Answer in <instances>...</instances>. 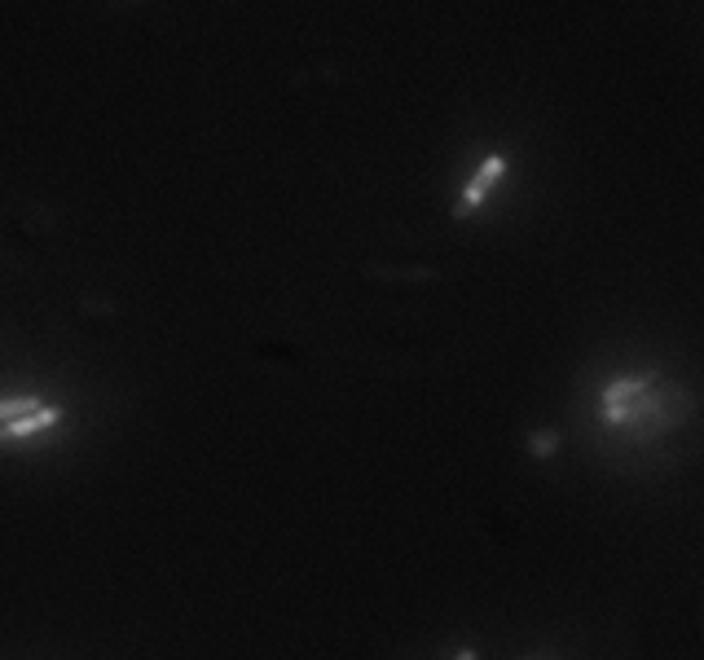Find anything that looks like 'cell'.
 Returning a JSON list of instances; mask_svg holds the SVG:
<instances>
[{"label": "cell", "instance_id": "4", "mask_svg": "<svg viewBox=\"0 0 704 660\" xmlns=\"http://www.w3.org/2000/svg\"><path fill=\"white\" fill-rule=\"evenodd\" d=\"M559 445H564V436H559L555 432V427H542V432H533V436H528V454H533V458H555L559 454Z\"/></svg>", "mask_w": 704, "mask_h": 660}, {"label": "cell", "instance_id": "6", "mask_svg": "<svg viewBox=\"0 0 704 660\" xmlns=\"http://www.w3.org/2000/svg\"><path fill=\"white\" fill-rule=\"evenodd\" d=\"M454 660H480V656H476V647H462V652H458Z\"/></svg>", "mask_w": 704, "mask_h": 660}, {"label": "cell", "instance_id": "3", "mask_svg": "<svg viewBox=\"0 0 704 660\" xmlns=\"http://www.w3.org/2000/svg\"><path fill=\"white\" fill-rule=\"evenodd\" d=\"M656 374H621V379H612L608 388H603V410L608 405H625V401H638L647 388H652Z\"/></svg>", "mask_w": 704, "mask_h": 660}, {"label": "cell", "instance_id": "2", "mask_svg": "<svg viewBox=\"0 0 704 660\" xmlns=\"http://www.w3.org/2000/svg\"><path fill=\"white\" fill-rule=\"evenodd\" d=\"M58 423H62L58 405H40L36 414H22V418H14V423L0 427V445H18V440L40 436V432H49V427H58Z\"/></svg>", "mask_w": 704, "mask_h": 660}, {"label": "cell", "instance_id": "1", "mask_svg": "<svg viewBox=\"0 0 704 660\" xmlns=\"http://www.w3.org/2000/svg\"><path fill=\"white\" fill-rule=\"evenodd\" d=\"M502 176H506V154H502V150L484 154V159H480V168H476V176H471V181L462 185L458 203L449 207V216H454V220H467V216H476L480 207H484V198L493 194V185H498Z\"/></svg>", "mask_w": 704, "mask_h": 660}, {"label": "cell", "instance_id": "5", "mask_svg": "<svg viewBox=\"0 0 704 660\" xmlns=\"http://www.w3.org/2000/svg\"><path fill=\"white\" fill-rule=\"evenodd\" d=\"M36 410H40L36 396H5V401H0V427L14 423V418H22V414H36Z\"/></svg>", "mask_w": 704, "mask_h": 660}]
</instances>
